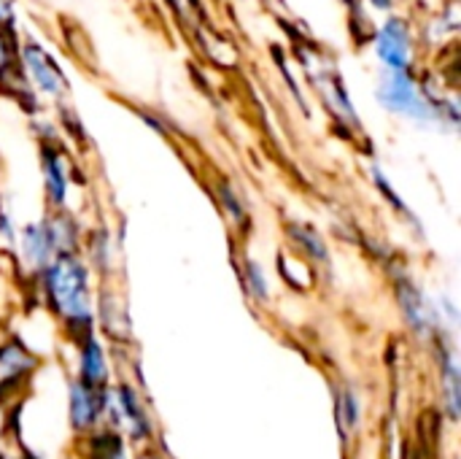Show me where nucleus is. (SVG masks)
Returning a JSON list of instances; mask_svg holds the SVG:
<instances>
[{"label":"nucleus","instance_id":"12","mask_svg":"<svg viewBox=\"0 0 461 459\" xmlns=\"http://www.w3.org/2000/svg\"><path fill=\"white\" fill-rule=\"evenodd\" d=\"M294 235L300 238V243H303L313 257H319V260L327 257V249H324V243L319 241V235H316L313 230H308V227H294Z\"/></svg>","mask_w":461,"mask_h":459},{"label":"nucleus","instance_id":"10","mask_svg":"<svg viewBox=\"0 0 461 459\" xmlns=\"http://www.w3.org/2000/svg\"><path fill=\"white\" fill-rule=\"evenodd\" d=\"M46 187H49V195L62 203L65 200V176H62V168H59V160L46 154Z\"/></svg>","mask_w":461,"mask_h":459},{"label":"nucleus","instance_id":"16","mask_svg":"<svg viewBox=\"0 0 461 459\" xmlns=\"http://www.w3.org/2000/svg\"><path fill=\"white\" fill-rule=\"evenodd\" d=\"M11 19V0H0V22Z\"/></svg>","mask_w":461,"mask_h":459},{"label":"nucleus","instance_id":"9","mask_svg":"<svg viewBox=\"0 0 461 459\" xmlns=\"http://www.w3.org/2000/svg\"><path fill=\"white\" fill-rule=\"evenodd\" d=\"M84 379H86V387H97L105 379V360L95 341H89V346L84 349Z\"/></svg>","mask_w":461,"mask_h":459},{"label":"nucleus","instance_id":"7","mask_svg":"<svg viewBox=\"0 0 461 459\" xmlns=\"http://www.w3.org/2000/svg\"><path fill=\"white\" fill-rule=\"evenodd\" d=\"M108 411H111V419L119 425V427H130L132 433L143 430V419H140V409L135 403V398L122 390L116 398H108Z\"/></svg>","mask_w":461,"mask_h":459},{"label":"nucleus","instance_id":"3","mask_svg":"<svg viewBox=\"0 0 461 459\" xmlns=\"http://www.w3.org/2000/svg\"><path fill=\"white\" fill-rule=\"evenodd\" d=\"M375 49L384 65H389V70H405L411 62V35L402 19H389L378 38H375Z\"/></svg>","mask_w":461,"mask_h":459},{"label":"nucleus","instance_id":"18","mask_svg":"<svg viewBox=\"0 0 461 459\" xmlns=\"http://www.w3.org/2000/svg\"><path fill=\"white\" fill-rule=\"evenodd\" d=\"M346 3H354V0H346Z\"/></svg>","mask_w":461,"mask_h":459},{"label":"nucleus","instance_id":"5","mask_svg":"<svg viewBox=\"0 0 461 459\" xmlns=\"http://www.w3.org/2000/svg\"><path fill=\"white\" fill-rule=\"evenodd\" d=\"M30 368H32V357L22 346H16V344L3 346L0 349V392L5 387H11L16 379H22Z\"/></svg>","mask_w":461,"mask_h":459},{"label":"nucleus","instance_id":"17","mask_svg":"<svg viewBox=\"0 0 461 459\" xmlns=\"http://www.w3.org/2000/svg\"><path fill=\"white\" fill-rule=\"evenodd\" d=\"M373 3H375L378 8H389V5H392V0H373Z\"/></svg>","mask_w":461,"mask_h":459},{"label":"nucleus","instance_id":"2","mask_svg":"<svg viewBox=\"0 0 461 459\" xmlns=\"http://www.w3.org/2000/svg\"><path fill=\"white\" fill-rule=\"evenodd\" d=\"M381 100L386 108L405 114V116H413V119H429L432 116V106L421 97V92L416 89V81L405 70H389L384 76Z\"/></svg>","mask_w":461,"mask_h":459},{"label":"nucleus","instance_id":"6","mask_svg":"<svg viewBox=\"0 0 461 459\" xmlns=\"http://www.w3.org/2000/svg\"><path fill=\"white\" fill-rule=\"evenodd\" d=\"M70 419L76 427H89L97 419V398L92 387L73 384L70 387Z\"/></svg>","mask_w":461,"mask_h":459},{"label":"nucleus","instance_id":"14","mask_svg":"<svg viewBox=\"0 0 461 459\" xmlns=\"http://www.w3.org/2000/svg\"><path fill=\"white\" fill-rule=\"evenodd\" d=\"M446 379H448L451 411H454V417H456V411H459V371H456V363H454V360H448V365H446Z\"/></svg>","mask_w":461,"mask_h":459},{"label":"nucleus","instance_id":"8","mask_svg":"<svg viewBox=\"0 0 461 459\" xmlns=\"http://www.w3.org/2000/svg\"><path fill=\"white\" fill-rule=\"evenodd\" d=\"M51 252H54L51 230H46L41 225H32V227L24 230V254H27V260H32L35 265H46Z\"/></svg>","mask_w":461,"mask_h":459},{"label":"nucleus","instance_id":"4","mask_svg":"<svg viewBox=\"0 0 461 459\" xmlns=\"http://www.w3.org/2000/svg\"><path fill=\"white\" fill-rule=\"evenodd\" d=\"M24 65H27V73L32 76V81H35L43 92L57 95V92L65 89L62 73L57 70V65L51 62V57H49L41 46H35V43H27V46H24Z\"/></svg>","mask_w":461,"mask_h":459},{"label":"nucleus","instance_id":"15","mask_svg":"<svg viewBox=\"0 0 461 459\" xmlns=\"http://www.w3.org/2000/svg\"><path fill=\"white\" fill-rule=\"evenodd\" d=\"M343 417H346V422H348V427H354L357 425V400H354V395H343Z\"/></svg>","mask_w":461,"mask_h":459},{"label":"nucleus","instance_id":"13","mask_svg":"<svg viewBox=\"0 0 461 459\" xmlns=\"http://www.w3.org/2000/svg\"><path fill=\"white\" fill-rule=\"evenodd\" d=\"M246 281H249V289L257 295V298H267V287H265V279H262V271H259V265L257 262H249L246 265Z\"/></svg>","mask_w":461,"mask_h":459},{"label":"nucleus","instance_id":"1","mask_svg":"<svg viewBox=\"0 0 461 459\" xmlns=\"http://www.w3.org/2000/svg\"><path fill=\"white\" fill-rule=\"evenodd\" d=\"M49 292L54 298V306L68 317V319H86V276L78 260L73 257H59L49 268Z\"/></svg>","mask_w":461,"mask_h":459},{"label":"nucleus","instance_id":"11","mask_svg":"<svg viewBox=\"0 0 461 459\" xmlns=\"http://www.w3.org/2000/svg\"><path fill=\"white\" fill-rule=\"evenodd\" d=\"M402 303H405V314L411 319V325L416 330H424V308H421V298L413 289H402Z\"/></svg>","mask_w":461,"mask_h":459}]
</instances>
